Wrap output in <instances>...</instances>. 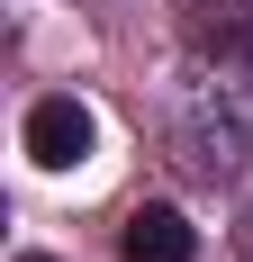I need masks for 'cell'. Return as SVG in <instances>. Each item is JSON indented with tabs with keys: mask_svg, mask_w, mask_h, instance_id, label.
<instances>
[{
	"mask_svg": "<svg viewBox=\"0 0 253 262\" xmlns=\"http://www.w3.org/2000/svg\"><path fill=\"white\" fill-rule=\"evenodd\" d=\"M91 136H100V127H91V108H81V100H64V91L27 108V154L46 163V172H73V163L91 154Z\"/></svg>",
	"mask_w": 253,
	"mask_h": 262,
	"instance_id": "cell-1",
	"label": "cell"
},
{
	"mask_svg": "<svg viewBox=\"0 0 253 262\" xmlns=\"http://www.w3.org/2000/svg\"><path fill=\"white\" fill-rule=\"evenodd\" d=\"M126 262H190L199 253V235H190V217L181 208H136L126 217V235H118Z\"/></svg>",
	"mask_w": 253,
	"mask_h": 262,
	"instance_id": "cell-2",
	"label": "cell"
},
{
	"mask_svg": "<svg viewBox=\"0 0 253 262\" xmlns=\"http://www.w3.org/2000/svg\"><path fill=\"white\" fill-rule=\"evenodd\" d=\"M18 262H54V253H18Z\"/></svg>",
	"mask_w": 253,
	"mask_h": 262,
	"instance_id": "cell-3",
	"label": "cell"
}]
</instances>
